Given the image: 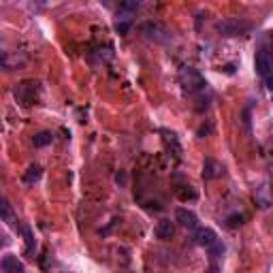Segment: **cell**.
<instances>
[{"label": "cell", "instance_id": "6da1fadb", "mask_svg": "<svg viewBox=\"0 0 273 273\" xmlns=\"http://www.w3.org/2000/svg\"><path fill=\"white\" fill-rule=\"evenodd\" d=\"M179 82L188 92H201V90H205V86H207L203 75H201L197 68H192V66H186V68L179 70Z\"/></svg>", "mask_w": 273, "mask_h": 273}, {"label": "cell", "instance_id": "7a4b0ae2", "mask_svg": "<svg viewBox=\"0 0 273 273\" xmlns=\"http://www.w3.org/2000/svg\"><path fill=\"white\" fill-rule=\"evenodd\" d=\"M250 24L244 19H224V22L218 24V32L222 36H244L246 32H250Z\"/></svg>", "mask_w": 273, "mask_h": 273}, {"label": "cell", "instance_id": "3957f363", "mask_svg": "<svg viewBox=\"0 0 273 273\" xmlns=\"http://www.w3.org/2000/svg\"><path fill=\"white\" fill-rule=\"evenodd\" d=\"M38 84L36 82H22V84H19L17 88H15V98L17 100H22V103H32V100H34V94H36V88Z\"/></svg>", "mask_w": 273, "mask_h": 273}, {"label": "cell", "instance_id": "277c9868", "mask_svg": "<svg viewBox=\"0 0 273 273\" xmlns=\"http://www.w3.org/2000/svg\"><path fill=\"white\" fill-rule=\"evenodd\" d=\"M271 70H273V58L269 56V52L260 49V52L256 54V73L262 75V77H267Z\"/></svg>", "mask_w": 273, "mask_h": 273}, {"label": "cell", "instance_id": "5b68a950", "mask_svg": "<svg viewBox=\"0 0 273 273\" xmlns=\"http://www.w3.org/2000/svg\"><path fill=\"white\" fill-rule=\"evenodd\" d=\"M175 220H177L184 228H197V226H199V218H197V214H194V211H190V209H186V207L177 209Z\"/></svg>", "mask_w": 273, "mask_h": 273}, {"label": "cell", "instance_id": "8992f818", "mask_svg": "<svg viewBox=\"0 0 273 273\" xmlns=\"http://www.w3.org/2000/svg\"><path fill=\"white\" fill-rule=\"evenodd\" d=\"M194 241L199 246H203V248H209V246H214L216 241H218V235L211 228H197V232H194Z\"/></svg>", "mask_w": 273, "mask_h": 273}, {"label": "cell", "instance_id": "52a82bcc", "mask_svg": "<svg viewBox=\"0 0 273 273\" xmlns=\"http://www.w3.org/2000/svg\"><path fill=\"white\" fill-rule=\"evenodd\" d=\"M222 173H224V167H222L218 160H214V158L205 160V165H203V179H216Z\"/></svg>", "mask_w": 273, "mask_h": 273}, {"label": "cell", "instance_id": "ba28073f", "mask_svg": "<svg viewBox=\"0 0 273 273\" xmlns=\"http://www.w3.org/2000/svg\"><path fill=\"white\" fill-rule=\"evenodd\" d=\"M0 267H3V273H24V265L17 260V256L13 254H7L3 256V262H0Z\"/></svg>", "mask_w": 273, "mask_h": 273}, {"label": "cell", "instance_id": "9c48e42d", "mask_svg": "<svg viewBox=\"0 0 273 273\" xmlns=\"http://www.w3.org/2000/svg\"><path fill=\"white\" fill-rule=\"evenodd\" d=\"M173 232H175V226H173V222L171 220H160L158 222V226H156V237L158 239L167 241V239L173 237Z\"/></svg>", "mask_w": 273, "mask_h": 273}, {"label": "cell", "instance_id": "30bf717a", "mask_svg": "<svg viewBox=\"0 0 273 273\" xmlns=\"http://www.w3.org/2000/svg\"><path fill=\"white\" fill-rule=\"evenodd\" d=\"M143 32L149 36V38H154V41H165L167 36H163V34H167L163 28H160L158 24H151V22H147L145 26H143Z\"/></svg>", "mask_w": 273, "mask_h": 273}, {"label": "cell", "instance_id": "8fae6325", "mask_svg": "<svg viewBox=\"0 0 273 273\" xmlns=\"http://www.w3.org/2000/svg\"><path fill=\"white\" fill-rule=\"evenodd\" d=\"M38 177H41V167L32 165V167H28L26 175H24V181H26L28 186H32V184H36V181H38Z\"/></svg>", "mask_w": 273, "mask_h": 273}, {"label": "cell", "instance_id": "7c38bea8", "mask_svg": "<svg viewBox=\"0 0 273 273\" xmlns=\"http://www.w3.org/2000/svg\"><path fill=\"white\" fill-rule=\"evenodd\" d=\"M52 139H54L52 133H38V135H34L32 143H34V147H45V145L52 143Z\"/></svg>", "mask_w": 273, "mask_h": 273}, {"label": "cell", "instance_id": "4fadbf2b", "mask_svg": "<svg viewBox=\"0 0 273 273\" xmlns=\"http://www.w3.org/2000/svg\"><path fill=\"white\" fill-rule=\"evenodd\" d=\"M0 214H3L5 222H11L13 224V209H11V203H9L7 199H3V203H0Z\"/></svg>", "mask_w": 273, "mask_h": 273}, {"label": "cell", "instance_id": "5bb4252c", "mask_svg": "<svg viewBox=\"0 0 273 273\" xmlns=\"http://www.w3.org/2000/svg\"><path fill=\"white\" fill-rule=\"evenodd\" d=\"M115 30H118L120 34H128V30H130V17H126V15H118Z\"/></svg>", "mask_w": 273, "mask_h": 273}, {"label": "cell", "instance_id": "9a60e30c", "mask_svg": "<svg viewBox=\"0 0 273 273\" xmlns=\"http://www.w3.org/2000/svg\"><path fill=\"white\" fill-rule=\"evenodd\" d=\"M22 232H24V239H26V254H32V250H34V235H32V230H30L28 226H22Z\"/></svg>", "mask_w": 273, "mask_h": 273}, {"label": "cell", "instance_id": "2e32d148", "mask_svg": "<svg viewBox=\"0 0 273 273\" xmlns=\"http://www.w3.org/2000/svg\"><path fill=\"white\" fill-rule=\"evenodd\" d=\"M244 220H246L244 214H232V216L226 218V226H228V228H237V226L244 224Z\"/></svg>", "mask_w": 273, "mask_h": 273}, {"label": "cell", "instance_id": "e0dca14e", "mask_svg": "<svg viewBox=\"0 0 273 273\" xmlns=\"http://www.w3.org/2000/svg\"><path fill=\"white\" fill-rule=\"evenodd\" d=\"M207 250H209V256H211V258H220L222 254H224V246H222L220 241H216V244L209 246Z\"/></svg>", "mask_w": 273, "mask_h": 273}, {"label": "cell", "instance_id": "ac0fdd59", "mask_svg": "<svg viewBox=\"0 0 273 273\" xmlns=\"http://www.w3.org/2000/svg\"><path fill=\"white\" fill-rule=\"evenodd\" d=\"M179 199H181V201H186V199H197V194L188 190V192H179Z\"/></svg>", "mask_w": 273, "mask_h": 273}, {"label": "cell", "instance_id": "d6986e66", "mask_svg": "<svg viewBox=\"0 0 273 273\" xmlns=\"http://www.w3.org/2000/svg\"><path fill=\"white\" fill-rule=\"evenodd\" d=\"M267 88H269V90H273V73H269V75H267Z\"/></svg>", "mask_w": 273, "mask_h": 273}, {"label": "cell", "instance_id": "ffe728a7", "mask_svg": "<svg viewBox=\"0 0 273 273\" xmlns=\"http://www.w3.org/2000/svg\"><path fill=\"white\" fill-rule=\"evenodd\" d=\"M269 49H271V52H269V56L273 58V38H271V45H269Z\"/></svg>", "mask_w": 273, "mask_h": 273}]
</instances>
